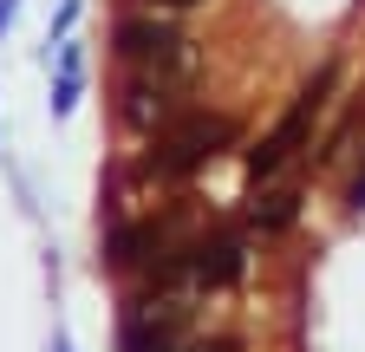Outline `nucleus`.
I'll return each instance as SVG.
<instances>
[{
	"label": "nucleus",
	"instance_id": "nucleus-1",
	"mask_svg": "<svg viewBox=\"0 0 365 352\" xmlns=\"http://www.w3.org/2000/svg\"><path fill=\"white\" fill-rule=\"evenodd\" d=\"M235 138H242L235 118H222V111H182L163 130H150V150L137 157V176H144V183H182V176L209 170Z\"/></svg>",
	"mask_w": 365,
	"mask_h": 352
},
{
	"label": "nucleus",
	"instance_id": "nucleus-2",
	"mask_svg": "<svg viewBox=\"0 0 365 352\" xmlns=\"http://www.w3.org/2000/svg\"><path fill=\"white\" fill-rule=\"evenodd\" d=\"M333 85H339V72H333V66H319V72L300 85V98L287 105V118H281V124H274L267 138L248 150V176H255V183H274V176H281V170H287V163L307 150V138H313V118L327 111Z\"/></svg>",
	"mask_w": 365,
	"mask_h": 352
},
{
	"label": "nucleus",
	"instance_id": "nucleus-3",
	"mask_svg": "<svg viewBox=\"0 0 365 352\" xmlns=\"http://www.w3.org/2000/svg\"><path fill=\"white\" fill-rule=\"evenodd\" d=\"M190 78H196V66H130V78H124V98H118V118H124V130H163L170 118H182L190 105Z\"/></svg>",
	"mask_w": 365,
	"mask_h": 352
},
{
	"label": "nucleus",
	"instance_id": "nucleus-4",
	"mask_svg": "<svg viewBox=\"0 0 365 352\" xmlns=\"http://www.w3.org/2000/svg\"><path fill=\"white\" fill-rule=\"evenodd\" d=\"M196 306L182 294H150L137 287L124 300V326H118V352H182V333H190Z\"/></svg>",
	"mask_w": 365,
	"mask_h": 352
},
{
	"label": "nucleus",
	"instance_id": "nucleus-5",
	"mask_svg": "<svg viewBox=\"0 0 365 352\" xmlns=\"http://www.w3.org/2000/svg\"><path fill=\"white\" fill-rule=\"evenodd\" d=\"M182 222H190V196H176L163 215H137V222H118L105 235V268L111 274H137V268H150L157 254L182 248Z\"/></svg>",
	"mask_w": 365,
	"mask_h": 352
},
{
	"label": "nucleus",
	"instance_id": "nucleus-6",
	"mask_svg": "<svg viewBox=\"0 0 365 352\" xmlns=\"http://www.w3.org/2000/svg\"><path fill=\"white\" fill-rule=\"evenodd\" d=\"M118 59L124 66H196V46L182 39V26L157 20V14H130L118 20Z\"/></svg>",
	"mask_w": 365,
	"mask_h": 352
},
{
	"label": "nucleus",
	"instance_id": "nucleus-7",
	"mask_svg": "<svg viewBox=\"0 0 365 352\" xmlns=\"http://www.w3.org/2000/svg\"><path fill=\"white\" fill-rule=\"evenodd\" d=\"M248 268V242L242 229H209L190 242V287H235Z\"/></svg>",
	"mask_w": 365,
	"mask_h": 352
},
{
	"label": "nucleus",
	"instance_id": "nucleus-8",
	"mask_svg": "<svg viewBox=\"0 0 365 352\" xmlns=\"http://www.w3.org/2000/svg\"><path fill=\"white\" fill-rule=\"evenodd\" d=\"M294 215H300V183H287V190H261V183H255V196H248V229L281 235Z\"/></svg>",
	"mask_w": 365,
	"mask_h": 352
},
{
	"label": "nucleus",
	"instance_id": "nucleus-9",
	"mask_svg": "<svg viewBox=\"0 0 365 352\" xmlns=\"http://www.w3.org/2000/svg\"><path fill=\"white\" fill-rule=\"evenodd\" d=\"M196 352H242V339H235V333H222V339H202Z\"/></svg>",
	"mask_w": 365,
	"mask_h": 352
},
{
	"label": "nucleus",
	"instance_id": "nucleus-10",
	"mask_svg": "<svg viewBox=\"0 0 365 352\" xmlns=\"http://www.w3.org/2000/svg\"><path fill=\"white\" fill-rule=\"evenodd\" d=\"M346 209H365V170L352 176V190H346Z\"/></svg>",
	"mask_w": 365,
	"mask_h": 352
},
{
	"label": "nucleus",
	"instance_id": "nucleus-11",
	"mask_svg": "<svg viewBox=\"0 0 365 352\" xmlns=\"http://www.w3.org/2000/svg\"><path fill=\"white\" fill-rule=\"evenodd\" d=\"M53 352H72V339H66V333H53Z\"/></svg>",
	"mask_w": 365,
	"mask_h": 352
},
{
	"label": "nucleus",
	"instance_id": "nucleus-12",
	"mask_svg": "<svg viewBox=\"0 0 365 352\" xmlns=\"http://www.w3.org/2000/svg\"><path fill=\"white\" fill-rule=\"evenodd\" d=\"M163 7H202V0H163Z\"/></svg>",
	"mask_w": 365,
	"mask_h": 352
}]
</instances>
